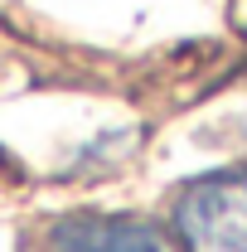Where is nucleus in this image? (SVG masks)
<instances>
[{
	"instance_id": "obj_1",
	"label": "nucleus",
	"mask_w": 247,
	"mask_h": 252,
	"mask_svg": "<svg viewBox=\"0 0 247 252\" xmlns=\"http://www.w3.org/2000/svg\"><path fill=\"white\" fill-rule=\"evenodd\" d=\"M175 233L185 252H247V165L194 180L175 204Z\"/></svg>"
},
{
	"instance_id": "obj_2",
	"label": "nucleus",
	"mask_w": 247,
	"mask_h": 252,
	"mask_svg": "<svg viewBox=\"0 0 247 252\" xmlns=\"http://www.w3.org/2000/svg\"><path fill=\"white\" fill-rule=\"evenodd\" d=\"M49 252H170L151 223L141 219H112V214H83L68 219L54 233Z\"/></svg>"
}]
</instances>
